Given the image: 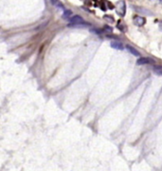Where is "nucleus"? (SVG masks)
Masks as SVG:
<instances>
[{
	"label": "nucleus",
	"instance_id": "obj_9",
	"mask_svg": "<svg viewBox=\"0 0 162 171\" xmlns=\"http://www.w3.org/2000/svg\"><path fill=\"white\" fill-rule=\"evenodd\" d=\"M104 19L107 20V21H109V22H111V23L114 22V18H112V16H110V15H105V16H104Z\"/></svg>",
	"mask_w": 162,
	"mask_h": 171
},
{
	"label": "nucleus",
	"instance_id": "obj_2",
	"mask_svg": "<svg viewBox=\"0 0 162 171\" xmlns=\"http://www.w3.org/2000/svg\"><path fill=\"white\" fill-rule=\"evenodd\" d=\"M116 11L117 13L123 16L125 14V11H126V6H125V2L124 1H119L118 4L116 5Z\"/></svg>",
	"mask_w": 162,
	"mask_h": 171
},
{
	"label": "nucleus",
	"instance_id": "obj_4",
	"mask_svg": "<svg viewBox=\"0 0 162 171\" xmlns=\"http://www.w3.org/2000/svg\"><path fill=\"white\" fill-rule=\"evenodd\" d=\"M134 23L137 26H138V27H141V26H143L146 23V19L142 16L135 15V16L134 17Z\"/></svg>",
	"mask_w": 162,
	"mask_h": 171
},
{
	"label": "nucleus",
	"instance_id": "obj_8",
	"mask_svg": "<svg viewBox=\"0 0 162 171\" xmlns=\"http://www.w3.org/2000/svg\"><path fill=\"white\" fill-rule=\"evenodd\" d=\"M118 28L119 29L122 30V32H125V30H126V29L124 28V24L123 23H122L121 21L119 22V25H118Z\"/></svg>",
	"mask_w": 162,
	"mask_h": 171
},
{
	"label": "nucleus",
	"instance_id": "obj_10",
	"mask_svg": "<svg viewBox=\"0 0 162 171\" xmlns=\"http://www.w3.org/2000/svg\"><path fill=\"white\" fill-rule=\"evenodd\" d=\"M104 30H106V32H108V33H112V28H110V27H108V26L106 25V26H104V28H103Z\"/></svg>",
	"mask_w": 162,
	"mask_h": 171
},
{
	"label": "nucleus",
	"instance_id": "obj_6",
	"mask_svg": "<svg viewBox=\"0 0 162 171\" xmlns=\"http://www.w3.org/2000/svg\"><path fill=\"white\" fill-rule=\"evenodd\" d=\"M126 49H127V50L129 51V53H131L134 56H140V53H138V51L137 50H135V48H134V47H132V46H126Z\"/></svg>",
	"mask_w": 162,
	"mask_h": 171
},
{
	"label": "nucleus",
	"instance_id": "obj_12",
	"mask_svg": "<svg viewBox=\"0 0 162 171\" xmlns=\"http://www.w3.org/2000/svg\"><path fill=\"white\" fill-rule=\"evenodd\" d=\"M152 1H154V2H160V3H162V0H152Z\"/></svg>",
	"mask_w": 162,
	"mask_h": 171
},
{
	"label": "nucleus",
	"instance_id": "obj_5",
	"mask_svg": "<svg viewBox=\"0 0 162 171\" xmlns=\"http://www.w3.org/2000/svg\"><path fill=\"white\" fill-rule=\"evenodd\" d=\"M111 47L113 49H116V50H122L124 48H123V45L122 43L118 42V41H112L111 42Z\"/></svg>",
	"mask_w": 162,
	"mask_h": 171
},
{
	"label": "nucleus",
	"instance_id": "obj_7",
	"mask_svg": "<svg viewBox=\"0 0 162 171\" xmlns=\"http://www.w3.org/2000/svg\"><path fill=\"white\" fill-rule=\"evenodd\" d=\"M72 12L71 11H66L64 13V14H63V18L64 19H66V20H69L72 16Z\"/></svg>",
	"mask_w": 162,
	"mask_h": 171
},
{
	"label": "nucleus",
	"instance_id": "obj_3",
	"mask_svg": "<svg viewBox=\"0 0 162 171\" xmlns=\"http://www.w3.org/2000/svg\"><path fill=\"white\" fill-rule=\"evenodd\" d=\"M154 63H155V60L152 58H149V57H140L137 61L138 65H148V64H154Z\"/></svg>",
	"mask_w": 162,
	"mask_h": 171
},
{
	"label": "nucleus",
	"instance_id": "obj_1",
	"mask_svg": "<svg viewBox=\"0 0 162 171\" xmlns=\"http://www.w3.org/2000/svg\"><path fill=\"white\" fill-rule=\"evenodd\" d=\"M69 22L71 24H74V25H83V26L89 25L88 23H85V20H83L82 17L80 16V15H73V16L69 19Z\"/></svg>",
	"mask_w": 162,
	"mask_h": 171
},
{
	"label": "nucleus",
	"instance_id": "obj_11",
	"mask_svg": "<svg viewBox=\"0 0 162 171\" xmlns=\"http://www.w3.org/2000/svg\"><path fill=\"white\" fill-rule=\"evenodd\" d=\"M50 1H51V3H52V4H55V5H56L57 3L59 2V0H50Z\"/></svg>",
	"mask_w": 162,
	"mask_h": 171
},
{
	"label": "nucleus",
	"instance_id": "obj_13",
	"mask_svg": "<svg viewBox=\"0 0 162 171\" xmlns=\"http://www.w3.org/2000/svg\"><path fill=\"white\" fill-rule=\"evenodd\" d=\"M159 28H160V30H162V21H161V22L159 23Z\"/></svg>",
	"mask_w": 162,
	"mask_h": 171
}]
</instances>
